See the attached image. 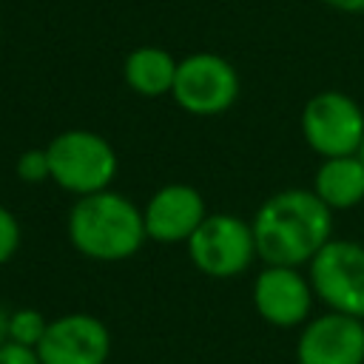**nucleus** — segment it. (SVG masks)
Here are the masks:
<instances>
[{
  "mask_svg": "<svg viewBox=\"0 0 364 364\" xmlns=\"http://www.w3.org/2000/svg\"><path fill=\"white\" fill-rule=\"evenodd\" d=\"M48 321H51V318H46V316H43L40 310H34V307H17V310H11V316H9V341L37 350V344L43 341V336H46V330H48Z\"/></svg>",
  "mask_w": 364,
  "mask_h": 364,
  "instance_id": "4468645a",
  "label": "nucleus"
},
{
  "mask_svg": "<svg viewBox=\"0 0 364 364\" xmlns=\"http://www.w3.org/2000/svg\"><path fill=\"white\" fill-rule=\"evenodd\" d=\"M242 80L236 65L216 51L185 54L171 88L173 102L191 117H219L239 100Z\"/></svg>",
  "mask_w": 364,
  "mask_h": 364,
  "instance_id": "39448f33",
  "label": "nucleus"
},
{
  "mask_svg": "<svg viewBox=\"0 0 364 364\" xmlns=\"http://www.w3.org/2000/svg\"><path fill=\"white\" fill-rule=\"evenodd\" d=\"M179 60L162 46H136L122 60V80L125 85L145 100L168 97L176 80Z\"/></svg>",
  "mask_w": 364,
  "mask_h": 364,
  "instance_id": "f8f14e48",
  "label": "nucleus"
},
{
  "mask_svg": "<svg viewBox=\"0 0 364 364\" xmlns=\"http://www.w3.org/2000/svg\"><path fill=\"white\" fill-rule=\"evenodd\" d=\"M310 191L333 213L358 208L364 202V162L358 159V154L321 159L316 173H313V188Z\"/></svg>",
  "mask_w": 364,
  "mask_h": 364,
  "instance_id": "ddd939ff",
  "label": "nucleus"
},
{
  "mask_svg": "<svg viewBox=\"0 0 364 364\" xmlns=\"http://www.w3.org/2000/svg\"><path fill=\"white\" fill-rule=\"evenodd\" d=\"M205 216V196L188 182H165L142 205L145 236L159 245H185Z\"/></svg>",
  "mask_w": 364,
  "mask_h": 364,
  "instance_id": "9b49d317",
  "label": "nucleus"
},
{
  "mask_svg": "<svg viewBox=\"0 0 364 364\" xmlns=\"http://www.w3.org/2000/svg\"><path fill=\"white\" fill-rule=\"evenodd\" d=\"M51 182L77 196H91L108 191L119 173V156L114 145L88 128H65L54 134L46 145Z\"/></svg>",
  "mask_w": 364,
  "mask_h": 364,
  "instance_id": "7ed1b4c3",
  "label": "nucleus"
},
{
  "mask_svg": "<svg viewBox=\"0 0 364 364\" xmlns=\"http://www.w3.org/2000/svg\"><path fill=\"white\" fill-rule=\"evenodd\" d=\"M111 333L94 313H63L37 344L40 364H108Z\"/></svg>",
  "mask_w": 364,
  "mask_h": 364,
  "instance_id": "1a4fd4ad",
  "label": "nucleus"
},
{
  "mask_svg": "<svg viewBox=\"0 0 364 364\" xmlns=\"http://www.w3.org/2000/svg\"><path fill=\"white\" fill-rule=\"evenodd\" d=\"M307 279L316 301L333 313L364 316V245L353 239H330L310 262Z\"/></svg>",
  "mask_w": 364,
  "mask_h": 364,
  "instance_id": "0eeeda50",
  "label": "nucleus"
},
{
  "mask_svg": "<svg viewBox=\"0 0 364 364\" xmlns=\"http://www.w3.org/2000/svg\"><path fill=\"white\" fill-rule=\"evenodd\" d=\"M191 264L208 279H236L242 276L256 256L253 225L236 213H208L205 222L185 242Z\"/></svg>",
  "mask_w": 364,
  "mask_h": 364,
  "instance_id": "20e7f679",
  "label": "nucleus"
},
{
  "mask_svg": "<svg viewBox=\"0 0 364 364\" xmlns=\"http://www.w3.org/2000/svg\"><path fill=\"white\" fill-rule=\"evenodd\" d=\"M296 364H364V321L333 310L310 316L299 327Z\"/></svg>",
  "mask_w": 364,
  "mask_h": 364,
  "instance_id": "9d476101",
  "label": "nucleus"
},
{
  "mask_svg": "<svg viewBox=\"0 0 364 364\" xmlns=\"http://www.w3.org/2000/svg\"><path fill=\"white\" fill-rule=\"evenodd\" d=\"M256 256L264 264L304 267L333 239V210L307 188L267 196L250 219Z\"/></svg>",
  "mask_w": 364,
  "mask_h": 364,
  "instance_id": "f257e3e1",
  "label": "nucleus"
},
{
  "mask_svg": "<svg viewBox=\"0 0 364 364\" xmlns=\"http://www.w3.org/2000/svg\"><path fill=\"white\" fill-rule=\"evenodd\" d=\"M20 242H23V228H20V222H17V216L0 202V267L17 256Z\"/></svg>",
  "mask_w": 364,
  "mask_h": 364,
  "instance_id": "dca6fc26",
  "label": "nucleus"
},
{
  "mask_svg": "<svg viewBox=\"0 0 364 364\" xmlns=\"http://www.w3.org/2000/svg\"><path fill=\"white\" fill-rule=\"evenodd\" d=\"M250 299L259 318L279 330L301 327L310 318L316 301L307 273H301V267L284 264H264L253 279Z\"/></svg>",
  "mask_w": 364,
  "mask_h": 364,
  "instance_id": "6e6552de",
  "label": "nucleus"
},
{
  "mask_svg": "<svg viewBox=\"0 0 364 364\" xmlns=\"http://www.w3.org/2000/svg\"><path fill=\"white\" fill-rule=\"evenodd\" d=\"M9 316H11V310L0 304V344L9 341Z\"/></svg>",
  "mask_w": 364,
  "mask_h": 364,
  "instance_id": "6ab92c4d",
  "label": "nucleus"
},
{
  "mask_svg": "<svg viewBox=\"0 0 364 364\" xmlns=\"http://www.w3.org/2000/svg\"><path fill=\"white\" fill-rule=\"evenodd\" d=\"M0 364H40V358H37V350L6 341L0 344Z\"/></svg>",
  "mask_w": 364,
  "mask_h": 364,
  "instance_id": "f3484780",
  "label": "nucleus"
},
{
  "mask_svg": "<svg viewBox=\"0 0 364 364\" xmlns=\"http://www.w3.org/2000/svg\"><path fill=\"white\" fill-rule=\"evenodd\" d=\"M299 128L304 145L321 159L353 156L364 139V108L350 94L327 88L304 102Z\"/></svg>",
  "mask_w": 364,
  "mask_h": 364,
  "instance_id": "423d86ee",
  "label": "nucleus"
},
{
  "mask_svg": "<svg viewBox=\"0 0 364 364\" xmlns=\"http://www.w3.org/2000/svg\"><path fill=\"white\" fill-rule=\"evenodd\" d=\"M358 159L364 162V139H361V148H358Z\"/></svg>",
  "mask_w": 364,
  "mask_h": 364,
  "instance_id": "aec40b11",
  "label": "nucleus"
},
{
  "mask_svg": "<svg viewBox=\"0 0 364 364\" xmlns=\"http://www.w3.org/2000/svg\"><path fill=\"white\" fill-rule=\"evenodd\" d=\"M321 3L341 14H364V0H321Z\"/></svg>",
  "mask_w": 364,
  "mask_h": 364,
  "instance_id": "a211bd4d",
  "label": "nucleus"
},
{
  "mask_svg": "<svg viewBox=\"0 0 364 364\" xmlns=\"http://www.w3.org/2000/svg\"><path fill=\"white\" fill-rule=\"evenodd\" d=\"M14 173L23 185H43L51 182V165H48V154L46 145L43 148H26L17 162H14Z\"/></svg>",
  "mask_w": 364,
  "mask_h": 364,
  "instance_id": "2eb2a0df",
  "label": "nucleus"
},
{
  "mask_svg": "<svg viewBox=\"0 0 364 364\" xmlns=\"http://www.w3.org/2000/svg\"><path fill=\"white\" fill-rule=\"evenodd\" d=\"M361 321H364V316H361Z\"/></svg>",
  "mask_w": 364,
  "mask_h": 364,
  "instance_id": "412c9836",
  "label": "nucleus"
},
{
  "mask_svg": "<svg viewBox=\"0 0 364 364\" xmlns=\"http://www.w3.org/2000/svg\"><path fill=\"white\" fill-rule=\"evenodd\" d=\"M68 245L91 262H125L145 245L142 205L108 188L91 196H77L65 213Z\"/></svg>",
  "mask_w": 364,
  "mask_h": 364,
  "instance_id": "f03ea898",
  "label": "nucleus"
}]
</instances>
